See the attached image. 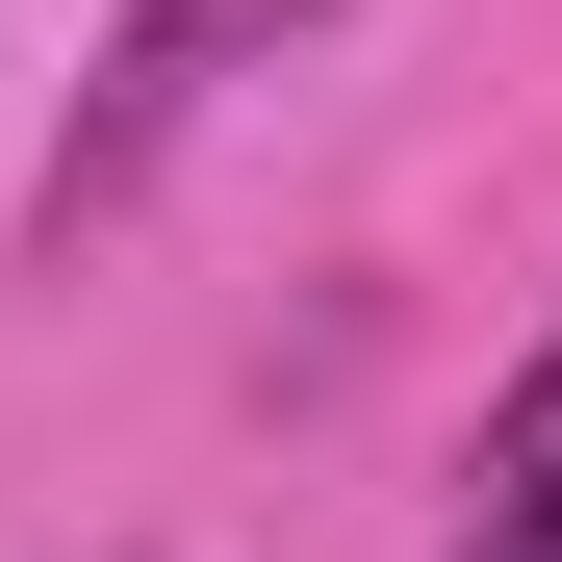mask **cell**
Returning a JSON list of instances; mask_svg holds the SVG:
<instances>
[{"label": "cell", "instance_id": "3", "mask_svg": "<svg viewBox=\"0 0 562 562\" xmlns=\"http://www.w3.org/2000/svg\"><path fill=\"white\" fill-rule=\"evenodd\" d=\"M460 562H562V512H460Z\"/></svg>", "mask_w": 562, "mask_h": 562}, {"label": "cell", "instance_id": "2", "mask_svg": "<svg viewBox=\"0 0 562 562\" xmlns=\"http://www.w3.org/2000/svg\"><path fill=\"white\" fill-rule=\"evenodd\" d=\"M460 512H562V333L486 384V460H460Z\"/></svg>", "mask_w": 562, "mask_h": 562}, {"label": "cell", "instance_id": "1", "mask_svg": "<svg viewBox=\"0 0 562 562\" xmlns=\"http://www.w3.org/2000/svg\"><path fill=\"white\" fill-rule=\"evenodd\" d=\"M307 26H333V0H128V26H103V103H77V154H52V256H77V231H128V205H154V154L205 128L256 52H307Z\"/></svg>", "mask_w": 562, "mask_h": 562}]
</instances>
